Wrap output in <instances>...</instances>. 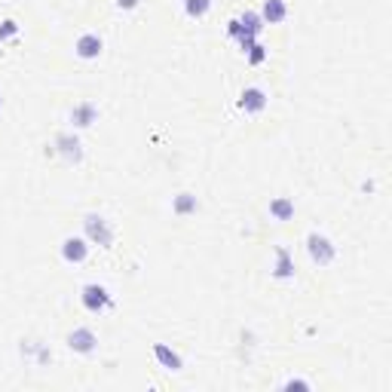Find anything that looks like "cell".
Segmentation results:
<instances>
[{
  "label": "cell",
  "instance_id": "obj_19",
  "mask_svg": "<svg viewBox=\"0 0 392 392\" xmlns=\"http://www.w3.org/2000/svg\"><path fill=\"white\" fill-rule=\"evenodd\" d=\"M117 3H120L123 10H135V6H138V0H117Z\"/></svg>",
  "mask_w": 392,
  "mask_h": 392
},
{
  "label": "cell",
  "instance_id": "obj_3",
  "mask_svg": "<svg viewBox=\"0 0 392 392\" xmlns=\"http://www.w3.org/2000/svg\"><path fill=\"white\" fill-rule=\"evenodd\" d=\"M83 230H86V239L90 246H101V248H110L114 246V230L101 214H86L83 218Z\"/></svg>",
  "mask_w": 392,
  "mask_h": 392
},
{
  "label": "cell",
  "instance_id": "obj_15",
  "mask_svg": "<svg viewBox=\"0 0 392 392\" xmlns=\"http://www.w3.org/2000/svg\"><path fill=\"white\" fill-rule=\"evenodd\" d=\"M212 10V0H184V12L190 19H203Z\"/></svg>",
  "mask_w": 392,
  "mask_h": 392
},
{
  "label": "cell",
  "instance_id": "obj_2",
  "mask_svg": "<svg viewBox=\"0 0 392 392\" xmlns=\"http://www.w3.org/2000/svg\"><path fill=\"white\" fill-rule=\"evenodd\" d=\"M80 303H83V309L86 313H92V316H101L105 309H114V298H110V291L105 285H83V291H80Z\"/></svg>",
  "mask_w": 392,
  "mask_h": 392
},
{
  "label": "cell",
  "instance_id": "obj_18",
  "mask_svg": "<svg viewBox=\"0 0 392 392\" xmlns=\"http://www.w3.org/2000/svg\"><path fill=\"white\" fill-rule=\"evenodd\" d=\"M16 34H19V25H16L12 19H3V22H0V43H6L10 37H16Z\"/></svg>",
  "mask_w": 392,
  "mask_h": 392
},
{
  "label": "cell",
  "instance_id": "obj_5",
  "mask_svg": "<svg viewBox=\"0 0 392 392\" xmlns=\"http://www.w3.org/2000/svg\"><path fill=\"white\" fill-rule=\"evenodd\" d=\"M65 343H68L71 352H80V356H92L95 350H99V337H95L92 328H74L68 337H65Z\"/></svg>",
  "mask_w": 392,
  "mask_h": 392
},
{
  "label": "cell",
  "instance_id": "obj_8",
  "mask_svg": "<svg viewBox=\"0 0 392 392\" xmlns=\"http://www.w3.org/2000/svg\"><path fill=\"white\" fill-rule=\"evenodd\" d=\"M101 49H105V40H101L99 34H80L77 43H74V53H77L80 58H86V62H92V58L101 56Z\"/></svg>",
  "mask_w": 392,
  "mask_h": 392
},
{
  "label": "cell",
  "instance_id": "obj_16",
  "mask_svg": "<svg viewBox=\"0 0 392 392\" xmlns=\"http://www.w3.org/2000/svg\"><path fill=\"white\" fill-rule=\"evenodd\" d=\"M175 214H190V212H196V196H190V194H181V196H175Z\"/></svg>",
  "mask_w": 392,
  "mask_h": 392
},
{
  "label": "cell",
  "instance_id": "obj_6",
  "mask_svg": "<svg viewBox=\"0 0 392 392\" xmlns=\"http://www.w3.org/2000/svg\"><path fill=\"white\" fill-rule=\"evenodd\" d=\"M62 257L68 264H83L90 257V239L86 236H68L62 242Z\"/></svg>",
  "mask_w": 392,
  "mask_h": 392
},
{
  "label": "cell",
  "instance_id": "obj_11",
  "mask_svg": "<svg viewBox=\"0 0 392 392\" xmlns=\"http://www.w3.org/2000/svg\"><path fill=\"white\" fill-rule=\"evenodd\" d=\"M95 120H99V110H95L92 101H80V105H74V110H71V123L74 126L86 129V126H92Z\"/></svg>",
  "mask_w": 392,
  "mask_h": 392
},
{
  "label": "cell",
  "instance_id": "obj_9",
  "mask_svg": "<svg viewBox=\"0 0 392 392\" xmlns=\"http://www.w3.org/2000/svg\"><path fill=\"white\" fill-rule=\"evenodd\" d=\"M267 92L261 90V86H248V90H242L239 95V110H246V114H261L264 108H267Z\"/></svg>",
  "mask_w": 392,
  "mask_h": 392
},
{
  "label": "cell",
  "instance_id": "obj_12",
  "mask_svg": "<svg viewBox=\"0 0 392 392\" xmlns=\"http://www.w3.org/2000/svg\"><path fill=\"white\" fill-rule=\"evenodd\" d=\"M285 16H288L285 0H267V3H264V10H261L264 25H279V22H285Z\"/></svg>",
  "mask_w": 392,
  "mask_h": 392
},
{
  "label": "cell",
  "instance_id": "obj_7",
  "mask_svg": "<svg viewBox=\"0 0 392 392\" xmlns=\"http://www.w3.org/2000/svg\"><path fill=\"white\" fill-rule=\"evenodd\" d=\"M56 147L65 157V162H80L83 160V147H80V138L74 132H58L56 135Z\"/></svg>",
  "mask_w": 392,
  "mask_h": 392
},
{
  "label": "cell",
  "instance_id": "obj_4",
  "mask_svg": "<svg viewBox=\"0 0 392 392\" xmlns=\"http://www.w3.org/2000/svg\"><path fill=\"white\" fill-rule=\"evenodd\" d=\"M307 251H309V257H313V264H319V267H328L337 255L334 242H331L325 233H316V230L307 236Z\"/></svg>",
  "mask_w": 392,
  "mask_h": 392
},
{
  "label": "cell",
  "instance_id": "obj_14",
  "mask_svg": "<svg viewBox=\"0 0 392 392\" xmlns=\"http://www.w3.org/2000/svg\"><path fill=\"white\" fill-rule=\"evenodd\" d=\"M270 214L276 221H288V218H294V203L288 196H276L270 203Z\"/></svg>",
  "mask_w": 392,
  "mask_h": 392
},
{
  "label": "cell",
  "instance_id": "obj_1",
  "mask_svg": "<svg viewBox=\"0 0 392 392\" xmlns=\"http://www.w3.org/2000/svg\"><path fill=\"white\" fill-rule=\"evenodd\" d=\"M264 28H267V25H264L261 12L246 10L239 19H230V22H227V37L239 43V49H242V53H248V49L257 43V37L264 34Z\"/></svg>",
  "mask_w": 392,
  "mask_h": 392
},
{
  "label": "cell",
  "instance_id": "obj_13",
  "mask_svg": "<svg viewBox=\"0 0 392 392\" xmlns=\"http://www.w3.org/2000/svg\"><path fill=\"white\" fill-rule=\"evenodd\" d=\"M276 279H294V257L288 248H276V270H273Z\"/></svg>",
  "mask_w": 392,
  "mask_h": 392
},
{
  "label": "cell",
  "instance_id": "obj_20",
  "mask_svg": "<svg viewBox=\"0 0 392 392\" xmlns=\"http://www.w3.org/2000/svg\"><path fill=\"white\" fill-rule=\"evenodd\" d=\"M0 108H3V99H0Z\"/></svg>",
  "mask_w": 392,
  "mask_h": 392
},
{
  "label": "cell",
  "instance_id": "obj_10",
  "mask_svg": "<svg viewBox=\"0 0 392 392\" xmlns=\"http://www.w3.org/2000/svg\"><path fill=\"white\" fill-rule=\"evenodd\" d=\"M153 359H157L166 371H181L184 368V359L175 350H169L166 343H153Z\"/></svg>",
  "mask_w": 392,
  "mask_h": 392
},
{
  "label": "cell",
  "instance_id": "obj_17",
  "mask_svg": "<svg viewBox=\"0 0 392 392\" xmlns=\"http://www.w3.org/2000/svg\"><path fill=\"white\" fill-rule=\"evenodd\" d=\"M246 58H248V65H261V62H264V58H267V46H264V43H261V40H257V43H255V46H251V49H248V53H246Z\"/></svg>",
  "mask_w": 392,
  "mask_h": 392
}]
</instances>
